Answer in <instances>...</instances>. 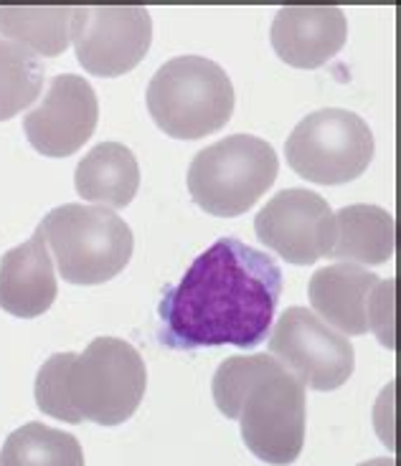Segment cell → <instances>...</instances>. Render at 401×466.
<instances>
[{
	"label": "cell",
	"instance_id": "cell-1",
	"mask_svg": "<svg viewBox=\"0 0 401 466\" xmlns=\"http://www.w3.org/2000/svg\"><path fill=\"white\" fill-rule=\"evenodd\" d=\"M283 294V268L234 236L200 254L158 307L160 342L173 350L257 348Z\"/></svg>",
	"mask_w": 401,
	"mask_h": 466
},
{
	"label": "cell",
	"instance_id": "cell-2",
	"mask_svg": "<svg viewBox=\"0 0 401 466\" xmlns=\"http://www.w3.org/2000/svg\"><path fill=\"white\" fill-rule=\"evenodd\" d=\"M148 388L145 360L128 339L95 338L84 352H57L36 375V406L67 423L119 426Z\"/></svg>",
	"mask_w": 401,
	"mask_h": 466
},
{
	"label": "cell",
	"instance_id": "cell-3",
	"mask_svg": "<svg viewBox=\"0 0 401 466\" xmlns=\"http://www.w3.org/2000/svg\"><path fill=\"white\" fill-rule=\"evenodd\" d=\"M213 403L239 420L252 454L272 466H287L305 446V385L272 355L226 358L213 375Z\"/></svg>",
	"mask_w": 401,
	"mask_h": 466
},
{
	"label": "cell",
	"instance_id": "cell-4",
	"mask_svg": "<svg viewBox=\"0 0 401 466\" xmlns=\"http://www.w3.org/2000/svg\"><path fill=\"white\" fill-rule=\"evenodd\" d=\"M38 228L67 284H105L130 264L135 236L115 210L67 203L48 210Z\"/></svg>",
	"mask_w": 401,
	"mask_h": 466
},
{
	"label": "cell",
	"instance_id": "cell-5",
	"mask_svg": "<svg viewBox=\"0 0 401 466\" xmlns=\"http://www.w3.org/2000/svg\"><path fill=\"white\" fill-rule=\"evenodd\" d=\"M148 109L158 127L176 140H200L234 115V86L216 61L176 56L148 84Z\"/></svg>",
	"mask_w": 401,
	"mask_h": 466
},
{
	"label": "cell",
	"instance_id": "cell-6",
	"mask_svg": "<svg viewBox=\"0 0 401 466\" xmlns=\"http://www.w3.org/2000/svg\"><path fill=\"white\" fill-rule=\"evenodd\" d=\"M280 160L270 142L229 135L200 150L189 167V193L200 210L234 218L247 213L274 186Z\"/></svg>",
	"mask_w": 401,
	"mask_h": 466
},
{
	"label": "cell",
	"instance_id": "cell-7",
	"mask_svg": "<svg viewBox=\"0 0 401 466\" xmlns=\"http://www.w3.org/2000/svg\"><path fill=\"white\" fill-rule=\"evenodd\" d=\"M374 132L355 112L328 106L297 122L284 142L287 165L307 183L343 186L366 173L374 160Z\"/></svg>",
	"mask_w": 401,
	"mask_h": 466
},
{
	"label": "cell",
	"instance_id": "cell-8",
	"mask_svg": "<svg viewBox=\"0 0 401 466\" xmlns=\"http://www.w3.org/2000/svg\"><path fill=\"white\" fill-rule=\"evenodd\" d=\"M394 289L396 279H378L358 264H331L318 268L310 279L307 297L341 335L374 332L386 350H394Z\"/></svg>",
	"mask_w": 401,
	"mask_h": 466
},
{
	"label": "cell",
	"instance_id": "cell-9",
	"mask_svg": "<svg viewBox=\"0 0 401 466\" xmlns=\"http://www.w3.org/2000/svg\"><path fill=\"white\" fill-rule=\"evenodd\" d=\"M270 355L300 383L320 393L338 390L355 370L351 339L307 307H290L274 325Z\"/></svg>",
	"mask_w": 401,
	"mask_h": 466
},
{
	"label": "cell",
	"instance_id": "cell-10",
	"mask_svg": "<svg viewBox=\"0 0 401 466\" xmlns=\"http://www.w3.org/2000/svg\"><path fill=\"white\" fill-rule=\"evenodd\" d=\"M71 44L84 71L115 79L148 56L153 44V21L140 5L71 8Z\"/></svg>",
	"mask_w": 401,
	"mask_h": 466
},
{
	"label": "cell",
	"instance_id": "cell-11",
	"mask_svg": "<svg viewBox=\"0 0 401 466\" xmlns=\"http://www.w3.org/2000/svg\"><path fill=\"white\" fill-rule=\"evenodd\" d=\"M254 231L262 244L295 267H310L331 257L335 216L328 200L305 190L287 187L257 213Z\"/></svg>",
	"mask_w": 401,
	"mask_h": 466
},
{
	"label": "cell",
	"instance_id": "cell-12",
	"mask_svg": "<svg viewBox=\"0 0 401 466\" xmlns=\"http://www.w3.org/2000/svg\"><path fill=\"white\" fill-rule=\"evenodd\" d=\"M99 102L92 84L77 74H59L48 84L46 96L24 116L31 147L46 157H69L95 135Z\"/></svg>",
	"mask_w": 401,
	"mask_h": 466
},
{
	"label": "cell",
	"instance_id": "cell-13",
	"mask_svg": "<svg viewBox=\"0 0 401 466\" xmlns=\"http://www.w3.org/2000/svg\"><path fill=\"white\" fill-rule=\"evenodd\" d=\"M272 48L295 69H320L348 38V21L335 5H290L272 21Z\"/></svg>",
	"mask_w": 401,
	"mask_h": 466
},
{
	"label": "cell",
	"instance_id": "cell-14",
	"mask_svg": "<svg viewBox=\"0 0 401 466\" xmlns=\"http://www.w3.org/2000/svg\"><path fill=\"white\" fill-rule=\"evenodd\" d=\"M57 291L59 284L46 238L41 228H36L28 241L0 258V309L24 319L41 317L51 309Z\"/></svg>",
	"mask_w": 401,
	"mask_h": 466
},
{
	"label": "cell",
	"instance_id": "cell-15",
	"mask_svg": "<svg viewBox=\"0 0 401 466\" xmlns=\"http://www.w3.org/2000/svg\"><path fill=\"white\" fill-rule=\"evenodd\" d=\"M74 187L92 206L128 208L140 187V165L122 142H99L77 165Z\"/></svg>",
	"mask_w": 401,
	"mask_h": 466
},
{
	"label": "cell",
	"instance_id": "cell-16",
	"mask_svg": "<svg viewBox=\"0 0 401 466\" xmlns=\"http://www.w3.org/2000/svg\"><path fill=\"white\" fill-rule=\"evenodd\" d=\"M333 216H335L333 258L366 268L381 267L394 257L396 223L389 210L358 203V206H345Z\"/></svg>",
	"mask_w": 401,
	"mask_h": 466
},
{
	"label": "cell",
	"instance_id": "cell-17",
	"mask_svg": "<svg viewBox=\"0 0 401 466\" xmlns=\"http://www.w3.org/2000/svg\"><path fill=\"white\" fill-rule=\"evenodd\" d=\"M0 35L36 56H59L71 44V8H0Z\"/></svg>",
	"mask_w": 401,
	"mask_h": 466
},
{
	"label": "cell",
	"instance_id": "cell-18",
	"mask_svg": "<svg viewBox=\"0 0 401 466\" xmlns=\"http://www.w3.org/2000/svg\"><path fill=\"white\" fill-rule=\"evenodd\" d=\"M0 466H84L79 439L31 420L5 439Z\"/></svg>",
	"mask_w": 401,
	"mask_h": 466
},
{
	"label": "cell",
	"instance_id": "cell-19",
	"mask_svg": "<svg viewBox=\"0 0 401 466\" xmlns=\"http://www.w3.org/2000/svg\"><path fill=\"white\" fill-rule=\"evenodd\" d=\"M44 61L0 35V122L21 115L44 89Z\"/></svg>",
	"mask_w": 401,
	"mask_h": 466
},
{
	"label": "cell",
	"instance_id": "cell-20",
	"mask_svg": "<svg viewBox=\"0 0 401 466\" xmlns=\"http://www.w3.org/2000/svg\"><path fill=\"white\" fill-rule=\"evenodd\" d=\"M358 466H396L394 464V459L391 456H381V459H371V461H364V464Z\"/></svg>",
	"mask_w": 401,
	"mask_h": 466
}]
</instances>
